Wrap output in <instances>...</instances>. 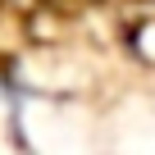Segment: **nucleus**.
Returning <instances> with one entry per match:
<instances>
[{
    "label": "nucleus",
    "instance_id": "1",
    "mask_svg": "<svg viewBox=\"0 0 155 155\" xmlns=\"http://www.w3.org/2000/svg\"><path fill=\"white\" fill-rule=\"evenodd\" d=\"M128 50H132L146 68H155V14H146V18H137V23L128 28Z\"/></svg>",
    "mask_w": 155,
    "mask_h": 155
}]
</instances>
